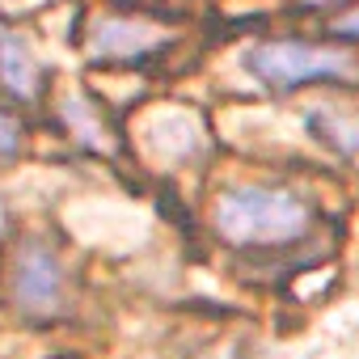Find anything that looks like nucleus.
Listing matches in <instances>:
<instances>
[{"label": "nucleus", "instance_id": "nucleus-5", "mask_svg": "<svg viewBox=\"0 0 359 359\" xmlns=\"http://www.w3.org/2000/svg\"><path fill=\"white\" fill-rule=\"evenodd\" d=\"M0 85L13 97H39V89H43V72H39L34 51L5 26H0Z\"/></svg>", "mask_w": 359, "mask_h": 359}, {"label": "nucleus", "instance_id": "nucleus-3", "mask_svg": "<svg viewBox=\"0 0 359 359\" xmlns=\"http://www.w3.org/2000/svg\"><path fill=\"white\" fill-rule=\"evenodd\" d=\"M64 292H68V271L60 262V254L43 241H22L18 258H13V271H9V296L13 304L43 321V317H55L64 309Z\"/></svg>", "mask_w": 359, "mask_h": 359}, {"label": "nucleus", "instance_id": "nucleus-4", "mask_svg": "<svg viewBox=\"0 0 359 359\" xmlns=\"http://www.w3.org/2000/svg\"><path fill=\"white\" fill-rule=\"evenodd\" d=\"M169 43V34L144 18H97L85 47L97 64H140L156 55Z\"/></svg>", "mask_w": 359, "mask_h": 359}, {"label": "nucleus", "instance_id": "nucleus-2", "mask_svg": "<svg viewBox=\"0 0 359 359\" xmlns=\"http://www.w3.org/2000/svg\"><path fill=\"white\" fill-rule=\"evenodd\" d=\"M245 68L266 85V89H300V85H321V81H355L359 60L342 47H321V43H300V39H266L250 47Z\"/></svg>", "mask_w": 359, "mask_h": 359}, {"label": "nucleus", "instance_id": "nucleus-1", "mask_svg": "<svg viewBox=\"0 0 359 359\" xmlns=\"http://www.w3.org/2000/svg\"><path fill=\"white\" fill-rule=\"evenodd\" d=\"M317 220V208L309 195L292 191V187H275V182H241L229 187L216 208H212V224L216 237L237 245V250H283L309 237Z\"/></svg>", "mask_w": 359, "mask_h": 359}, {"label": "nucleus", "instance_id": "nucleus-6", "mask_svg": "<svg viewBox=\"0 0 359 359\" xmlns=\"http://www.w3.org/2000/svg\"><path fill=\"white\" fill-rule=\"evenodd\" d=\"M18 148H22V123L0 106V161H13Z\"/></svg>", "mask_w": 359, "mask_h": 359}, {"label": "nucleus", "instance_id": "nucleus-7", "mask_svg": "<svg viewBox=\"0 0 359 359\" xmlns=\"http://www.w3.org/2000/svg\"><path fill=\"white\" fill-rule=\"evenodd\" d=\"M334 34H342V39H359V5L346 9L342 18H334Z\"/></svg>", "mask_w": 359, "mask_h": 359}]
</instances>
